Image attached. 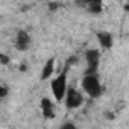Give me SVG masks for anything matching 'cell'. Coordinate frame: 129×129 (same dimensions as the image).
<instances>
[{
    "label": "cell",
    "instance_id": "obj_1",
    "mask_svg": "<svg viewBox=\"0 0 129 129\" xmlns=\"http://www.w3.org/2000/svg\"><path fill=\"white\" fill-rule=\"evenodd\" d=\"M69 70L67 67H64L62 72H59L52 81H50V93H52V99L56 103H61L66 99V94L69 91Z\"/></svg>",
    "mask_w": 129,
    "mask_h": 129
},
{
    "label": "cell",
    "instance_id": "obj_2",
    "mask_svg": "<svg viewBox=\"0 0 129 129\" xmlns=\"http://www.w3.org/2000/svg\"><path fill=\"white\" fill-rule=\"evenodd\" d=\"M81 90L90 99H99L103 94V85L97 75H84L81 79Z\"/></svg>",
    "mask_w": 129,
    "mask_h": 129
},
{
    "label": "cell",
    "instance_id": "obj_3",
    "mask_svg": "<svg viewBox=\"0 0 129 129\" xmlns=\"http://www.w3.org/2000/svg\"><path fill=\"white\" fill-rule=\"evenodd\" d=\"M84 102H85V94L82 93V90L76 87H70L66 94V99H64V106L69 111H75L79 109L84 105Z\"/></svg>",
    "mask_w": 129,
    "mask_h": 129
},
{
    "label": "cell",
    "instance_id": "obj_4",
    "mask_svg": "<svg viewBox=\"0 0 129 129\" xmlns=\"http://www.w3.org/2000/svg\"><path fill=\"white\" fill-rule=\"evenodd\" d=\"M100 50L99 49H87L84 53V62H85V73L84 75H97L99 66H100Z\"/></svg>",
    "mask_w": 129,
    "mask_h": 129
},
{
    "label": "cell",
    "instance_id": "obj_5",
    "mask_svg": "<svg viewBox=\"0 0 129 129\" xmlns=\"http://www.w3.org/2000/svg\"><path fill=\"white\" fill-rule=\"evenodd\" d=\"M55 100L49 96H43L41 100H40V109H41V115L46 118V120H53L55 115H56V108H55Z\"/></svg>",
    "mask_w": 129,
    "mask_h": 129
},
{
    "label": "cell",
    "instance_id": "obj_6",
    "mask_svg": "<svg viewBox=\"0 0 129 129\" xmlns=\"http://www.w3.org/2000/svg\"><path fill=\"white\" fill-rule=\"evenodd\" d=\"M12 43H14V47H15L18 52H24V50L29 49L32 40H30V35L27 34V30L20 29V30L15 32V37H14V41H12Z\"/></svg>",
    "mask_w": 129,
    "mask_h": 129
},
{
    "label": "cell",
    "instance_id": "obj_7",
    "mask_svg": "<svg viewBox=\"0 0 129 129\" xmlns=\"http://www.w3.org/2000/svg\"><path fill=\"white\" fill-rule=\"evenodd\" d=\"M96 38H97V43H99L100 49H103V50L112 49V46H114V37H112L111 32H108V30H99L96 34Z\"/></svg>",
    "mask_w": 129,
    "mask_h": 129
},
{
    "label": "cell",
    "instance_id": "obj_8",
    "mask_svg": "<svg viewBox=\"0 0 129 129\" xmlns=\"http://www.w3.org/2000/svg\"><path fill=\"white\" fill-rule=\"evenodd\" d=\"M56 73V61L53 58H50L46 64H44V67L41 70V81L46 82V81H52L53 79V75Z\"/></svg>",
    "mask_w": 129,
    "mask_h": 129
},
{
    "label": "cell",
    "instance_id": "obj_9",
    "mask_svg": "<svg viewBox=\"0 0 129 129\" xmlns=\"http://www.w3.org/2000/svg\"><path fill=\"white\" fill-rule=\"evenodd\" d=\"M87 8H88L90 12H93V14H99V12H102L103 3H100V2H93V3H88Z\"/></svg>",
    "mask_w": 129,
    "mask_h": 129
},
{
    "label": "cell",
    "instance_id": "obj_10",
    "mask_svg": "<svg viewBox=\"0 0 129 129\" xmlns=\"http://www.w3.org/2000/svg\"><path fill=\"white\" fill-rule=\"evenodd\" d=\"M59 129H78V126L73 123V121H66V123H62Z\"/></svg>",
    "mask_w": 129,
    "mask_h": 129
},
{
    "label": "cell",
    "instance_id": "obj_11",
    "mask_svg": "<svg viewBox=\"0 0 129 129\" xmlns=\"http://www.w3.org/2000/svg\"><path fill=\"white\" fill-rule=\"evenodd\" d=\"M0 59H2V64H3V66H8L9 61H11V58H9L5 52H2V55H0Z\"/></svg>",
    "mask_w": 129,
    "mask_h": 129
},
{
    "label": "cell",
    "instance_id": "obj_12",
    "mask_svg": "<svg viewBox=\"0 0 129 129\" xmlns=\"http://www.w3.org/2000/svg\"><path fill=\"white\" fill-rule=\"evenodd\" d=\"M6 94H8V87H6V84H2V87H0V97H6Z\"/></svg>",
    "mask_w": 129,
    "mask_h": 129
}]
</instances>
